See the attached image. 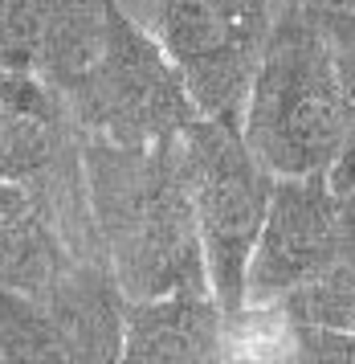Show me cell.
I'll return each instance as SVG.
<instances>
[{"instance_id": "1", "label": "cell", "mask_w": 355, "mask_h": 364, "mask_svg": "<svg viewBox=\"0 0 355 364\" xmlns=\"http://www.w3.org/2000/svg\"><path fill=\"white\" fill-rule=\"evenodd\" d=\"M82 168L98 246L123 295L212 291L180 135L135 148L82 135Z\"/></svg>"}, {"instance_id": "2", "label": "cell", "mask_w": 355, "mask_h": 364, "mask_svg": "<svg viewBox=\"0 0 355 364\" xmlns=\"http://www.w3.org/2000/svg\"><path fill=\"white\" fill-rule=\"evenodd\" d=\"M241 132L278 176L331 172L347 139L335 50L315 9L286 0L258 62Z\"/></svg>"}, {"instance_id": "3", "label": "cell", "mask_w": 355, "mask_h": 364, "mask_svg": "<svg viewBox=\"0 0 355 364\" xmlns=\"http://www.w3.org/2000/svg\"><path fill=\"white\" fill-rule=\"evenodd\" d=\"M65 102L82 135L131 148L176 139L200 119V107L172 53L155 33L135 25L119 0H106L102 46L86 74L65 90Z\"/></svg>"}, {"instance_id": "4", "label": "cell", "mask_w": 355, "mask_h": 364, "mask_svg": "<svg viewBox=\"0 0 355 364\" xmlns=\"http://www.w3.org/2000/svg\"><path fill=\"white\" fill-rule=\"evenodd\" d=\"M180 144L212 295L221 299L229 319H237L249 307V258L270 213L278 172L249 148L241 127L225 119L200 115L180 135Z\"/></svg>"}, {"instance_id": "5", "label": "cell", "mask_w": 355, "mask_h": 364, "mask_svg": "<svg viewBox=\"0 0 355 364\" xmlns=\"http://www.w3.org/2000/svg\"><path fill=\"white\" fill-rule=\"evenodd\" d=\"M155 37L172 53L200 115L241 127L249 86L286 0H151Z\"/></svg>"}, {"instance_id": "6", "label": "cell", "mask_w": 355, "mask_h": 364, "mask_svg": "<svg viewBox=\"0 0 355 364\" xmlns=\"http://www.w3.org/2000/svg\"><path fill=\"white\" fill-rule=\"evenodd\" d=\"M355 213L331 184V172L278 176L270 213L249 258L245 299L249 307H270L298 287L323 279L347 246Z\"/></svg>"}, {"instance_id": "7", "label": "cell", "mask_w": 355, "mask_h": 364, "mask_svg": "<svg viewBox=\"0 0 355 364\" xmlns=\"http://www.w3.org/2000/svg\"><path fill=\"white\" fill-rule=\"evenodd\" d=\"M106 33V0H0V66L70 90Z\"/></svg>"}, {"instance_id": "8", "label": "cell", "mask_w": 355, "mask_h": 364, "mask_svg": "<svg viewBox=\"0 0 355 364\" xmlns=\"http://www.w3.org/2000/svg\"><path fill=\"white\" fill-rule=\"evenodd\" d=\"M229 315L212 291H168L127 299L123 360H217Z\"/></svg>"}, {"instance_id": "9", "label": "cell", "mask_w": 355, "mask_h": 364, "mask_svg": "<svg viewBox=\"0 0 355 364\" xmlns=\"http://www.w3.org/2000/svg\"><path fill=\"white\" fill-rule=\"evenodd\" d=\"M78 258L86 254L45 200L25 184L0 181V287L45 295Z\"/></svg>"}, {"instance_id": "10", "label": "cell", "mask_w": 355, "mask_h": 364, "mask_svg": "<svg viewBox=\"0 0 355 364\" xmlns=\"http://www.w3.org/2000/svg\"><path fill=\"white\" fill-rule=\"evenodd\" d=\"M286 323H335V328H355V225L347 233V246L335 258V266L323 279L298 287L282 303Z\"/></svg>"}, {"instance_id": "11", "label": "cell", "mask_w": 355, "mask_h": 364, "mask_svg": "<svg viewBox=\"0 0 355 364\" xmlns=\"http://www.w3.org/2000/svg\"><path fill=\"white\" fill-rule=\"evenodd\" d=\"M331 50H335V66H339V86H343V111H347V139L335 168H331V184L339 193L355 188V13H319Z\"/></svg>"}, {"instance_id": "12", "label": "cell", "mask_w": 355, "mask_h": 364, "mask_svg": "<svg viewBox=\"0 0 355 364\" xmlns=\"http://www.w3.org/2000/svg\"><path fill=\"white\" fill-rule=\"evenodd\" d=\"M286 331H290V352L298 360L355 364V328H335V323H286Z\"/></svg>"}, {"instance_id": "13", "label": "cell", "mask_w": 355, "mask_h": 364, "mask_svg": "<svg viewBox=\"0 0 355 364\" xmlns=\"http://www.w3.org/2000/svg\"><path fill=\"white\" fill-rule=\"evenodd\" d=\"M315 13H355V0H298Z\"/></svg>"}, {"instance_id": "14", "label": "cell", "mask_w": 355, "mask_h": 364, "mask_svg": "<svg viewBox=\"0 0 355 364\" xmlns=\"http://www.w3.org/2000/svg\"><path fill=\"white\" fill-rule=\"evenodd\" d=\"M343 197H347V205H351V213H355V188L351 193H343Z\"/></svg>"}]
</instances>
